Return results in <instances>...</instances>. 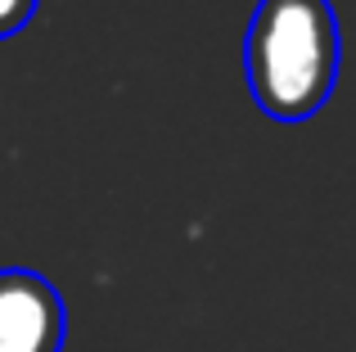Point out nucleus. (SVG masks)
I'll return each mask as SVG.
<instances>
[{"label":"nucleus","mask_w":356,"mask_h":352,"mask_svg":"<svg viewBox=\"0 0 356 352\" xmlns=\"http://www.w3.org/2000/svg\"><path fill=\"white\" fill-rule=\"evenodd\" d=\"M68 312L45 275L27 266L0 271V352H63Z\"/></svg>","instance_id":"nucleus-2"},{"label":"nucleus","mask_w":356,"mask_h":352,"mask_svg":"<svg viewBox=\"0 0 356 352\" xmlns=\"http://www.w3.org/2000/svg\"><path fill=\"white\" fill-rule=\"evenodd\" d=\"M243 77L275 122H307L339 81V18L330 0H261L243 36Z\"/></svg>","instance_id":"nucleus-1"},{"label":"nucleus","mask_w":356,"mask_h":352,"mask_svg":"<svg viewBox=\"0 0 356 352\" xmlns=\"http://www.w3.org/2000/svg\"><path fill=\"white\" fill-rule=\"evenodd\" d=\"M36 5H41V0H0V41L23 32V27L32 23Z\"/></svg>","instance_id":"nucleus-3"}]
</instances>
